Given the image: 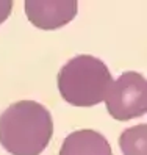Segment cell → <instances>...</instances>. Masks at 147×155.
<instances>
[{
	"label": "cell",
	"mask_w": 147,
	"mask_h": 155,
	"mask_svg": "<svg viewBox=\"0 0 147 155\" xmlns=\"http://www.w3.org/2000/svg\"><path fill=\"white\" fill-rule=\"evenodd\" d=\"M58 155H113V150L102 133L85 129L69 133Z\"/></svg>",
	"instance_id": "5b68a950"
},
{
	"label": "cell",
	"mask_w": 147,
	"mask_h": 155,
	"mask_svg": "<svg viewBox=\"0 0 147 155\" xmlns=\"http://www.w3.org/2000/svg\"><path fill=\"white\" fill-rule=\"evenodd\" d=\"M52 135V114L34 100H19L0 114V144L13 155H41Z\"/></svg>",
	"instance_id": "6da1fadb"
},
{
	"label": "cell",
	"mask_w": 147,
	"mask_h": 155,
	"mask_svg": "<svg viewBox=\"0 0 147 155\" xmlns=\"http://www.w3.org/2000/svg\"><path fill=\"white\" fill-rule=\"evenodd\" d=\"M13 10V2L11 0H0V24L5 22L11 14Z\"/></svg>",
	"instance_id": "52a82bcc"
},
{
	"label": "cell",
	"mask_w": 147,
	"mask_h": 155,
	"mask_svg": "<svg viewBox=\"0 0 147 155\" xmlns=\"http://www.w3.org/2000/svg\"><path fill=\"white\" fill-rule=\"evenodd\" d=\"M103 102L111 117L130 121L147 113V81L139 72L127 71L109 88Z\"/></svg>",
	"instance_id": "3957f363"
},
{
	"label": "cell",
	"mask_w": 147,
	"mask_h": 155,
	"mask_svg": "<svg viewBox=\"0 0 147 155\" xmlns=\"http://www.w3.org/2000/svg\"><path fill=\"white\" fill-rule=\"evenodd\" d=\"M75 0H27L25 13L31 25L41 30H57L77 16Z\"/></svg>",
	"instance_id": "277c9868"
},
{
	"label": "cell",
	"mask_w": 147,
	"mask_h": 155,
	"mask_svg": "<svg viewBox=\"0 0 147 155\" xmlns=\"http://www.w3.org/2000/svg\"><path fill=\"white\" fill-rule=\"evenodd\" d=\"M119 147L124 155H147V124L125 129L119 136Z\"/></svg>",
	"instance_id": "8992f818"
},
{
	"label": "cell",
	"mask_w": 147,
	"mask_h": 155,
	"mask_svg": "<svg viewBox=\"0 0 147 155\" xmlns=\"http://www.w3.org/2000/svg\"><path fill=\"white\" fill-rule=\"evenodd\" d=\"M57 83L61 97L67 104L94 107L105 100L113 85V77L100 58L78 55L60 69Z\"/></svg>",
	"instance_id": "7a4b0ae2"
}]
</instances>
